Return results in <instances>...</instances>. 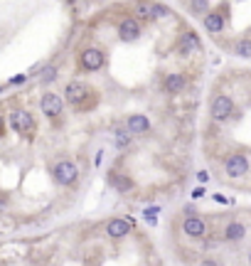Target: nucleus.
I'll use <instances>...</instances> for the list:
<instances>
[{"instance_id":"1","label":"nucleus","mask_w":251,"mask_h":266,"mask_svg":"<svg viewBox=\"0 0 251 266\" xmlns=\"http://www.w3.org/2000/svg\"><path fill=\"white\" fill-rule=\"evenodd\" d=\"M209 113H212L214 121H227V119H232V113H234V101H232V96H227V94L214 96V99H212V106H209Z\"/></svg>"},{"instance_id":"2","label":"nucleus","mask_w":251,"mask_h":266,"mask_svg":"<svg viewBox=\"0 0 251 266\" xmlns=\"http://www.w3.org/2000/svg\"><path fill=\"white\" fill-rule=\"evenodd\" d=\"M52 177L57 180V185H71V182H77L79 177V168L71 163V160H59L54 168H52Z\"/></svg>"},{"instance_id":"3","label":"nucleus","mask_w":251,"mask_h":266,"mask_svg":"<svg viewBox=\"0 0 251 266\" xmlns=\"http://www.w3.org/2000/svg\"><path fill=\"white\" fill-rule=\"evenodd\" d=\"M224 173H227L229 177H241V175H246V173H249V160H246V156H244V153H232V156L227 158V163H224Z\"/></svg>"},{"instance_id":"4","label":"nucleus","mask_w":251,"mask_h":266,"mask_svg":"<svg viewBox=\"0 0 251 266\" xmlns=\"http://www.w3.org/2000/svg\"><path fill=\"white\" fill-rule=\"evenodd\" d=\"M89 94H91V91H89V87H86L84 82H69L67 89H64V101L74 104V106H82Z\"/></svg>"},{"instance_id":"5","label":"nucleus","mask_w":251,"mask_h":266,"mask_svg":"<svg viewBox=\"0 0 251 266\" xmlns=\"http://www.w3.org/2000/svg\"><path fill=\"white\" fill-rule=\"evenodd\" d=\"M133 10H135V15H140V18H165V15H167V8H165V5L151 3V0H135Z\"/></svg>"},{"instance_id":"6","label":"nucleus","mask_w":251,"mask_h":266,"mask_svg":"<svg viewBox=\"0 0 251 266\" xmlns=\"http://www.w3.org/2000/svg\"><path fill=\"white\" fill-rule=\"evenodd\" d=\"M62 106H64V99H62L59 94H54V91H47V94L42 96V101H40L42 113H45V116H50V119L59 116V113H62Z\"/></svg>"},{"instance_id":"7","label":"nucleus","mask_w":251,"mask_h":266,"mask_svg":"<svg viewBox=\"0 0 251 266\" xmlns=\"http://www.w3.org/2000/svg\"><path fill=\"white\" fill-rule=\"evenodd\" d=\"M183 232H185L187 237H192V239H200V237L207 234V224H204L202 217H197V214H187L185 222H183Z\"/></svg>"},{"instance_id":"8","label":"nucleus","mask_w":251,"mask_h":266,"mask_svg":"<svg viewBox=\"0 0 251 266\" xmlns=\"http://www.w3.org/2000/svg\"><path fill=\"white\" fill-rule=\"evenodd\" d=\"M10 126L17 133H32L34 131V119H32L30 111H15L10 116Z\"/></svg>"},{"instance_id":"9","label":"nucleus","mask_w":251,"mask_h":266,"mask_svg":"<svg viewBox=\"0 0 251 266\" xmlns=\"http://www.w3.org/2000/svg\"><path fill=\"white\" fill-rule=\"evenodd\" d=\"M79 62H82V67H84L86 71H96V69H101V67H103V52H101V50H96V47H89V50H84V52H82Z\"/></svg>"},{"instance_id":"10","label":"nucleus","mask_w":251,"mask_h":266,"mask_svg":"<svg viewBox=\"0 0 251 266\" xmlns=\"http://www.w3.org/2000/svg\"><path fill=\"white\" fill-rule=\"evenodd\" d=\"M126 131L131 136H143V133H148L151 131V121L148 116H143V113H133V116L126 119Z\"/></svg>"},{"instance_id":"11","label":"nucleus","mask_w":251,"mask_h":266,"mask_svg":"<svg viewBox=\"0 0 251 266\" xmlns=\"http://www.w3.org/2000/svg\"><path fill=\"white\" fill-rule=\"evenodd\" d=\"M131 232V219H111V222H106V234H109L111 239H123L126 234Z\"/></svg>"},{"instance_id":"12","label":"nucleus","mask_w":251,"mask_h":266,"mask_svg":"<svg viewBox=\"0 0 251 266\" xmlns=\"http://www.w3.org/2000/svg\"><path fill=\"white\" fill-rule=\"evenodd\" d=\"M118 35H121V40H123V42H133V40H138L140 25L135 22V18H126V20L118 25Z\"/></svg>"},{"instance_id":"13","label":"nucleus","mask_w":251,"mask_h":266,"mask_svg":"<svg viewBox=\"0 0 251 266\" xmlns=\"http://www.w3.org/2000/svg\"><path fill=\"white\" fill-rule=\"evenodd\" d=\"M204 30L212 32V35L222 32V30H224V15H222L219 10H209V13H204Z\"/></svg>"},{"instance_id":"14","label":"nucleus","mask_w":251,"mask_h":266,"mask_svg":"<svg viewBox=\"0 0 251 266\" xmlns=\"http://www.w3.org/2000/svg\"><path fill=\"white\" fill-rule=\"evenodd\" d=\"M177 50H180L183 57L192 54L195 50H200V37H197L195 32H185V35L180 37V45H177Z\"/></svg>"},{"instance_id":"15","label":"nucleus","mask_w":251,"mask_h":266,"mask_svg":"<svg viewBox=\"0 0 251 266\" xmlns=\"http://www.w3.org/2000/svg\"><path fill=\"white\" fill-rule=\"evenodd\" d=\"M163 89H165V94H180L183 89H185V77L183 74H167L165 77V82H163Z\"/></svg>"},{"instance_id":"16","label":"nucleus","mask_w":251,"mask_h":266,"mask_svg":"<svg viewBox=\"0 0 251 266\" xmlns=\"http://www.w3.org/2000/svg\"><path fill=\"white\" fill-rule=\"evenodd\" d=\"M246 237V227L241 222H229L227 230H224V239L227 242H241Z\"/></svg>"},{"instance_id":"17","label":"nucleus","mask_w":251,"mask_h":266,"mask_svg":"<svg viewBox=\"0 0 251 266\" xmlns=\"http://www.w3.org/2000/svg\"><path fill=\"white\" fill-rule=\"evenodd\" d=\"M111 185L118 190V193H133V187H135V182H133L128 175H123V173L114 175V177H111Z\"/></svg>"},{"instance_id":"18","label":"nucleus","mask_w":251,"mask_h":266,"mask_svg":"<svg viewBox=\"0 0 251 266\" xmlns=\"http://www.w3.org/2000/svg\"><path fill=\"white\" fill-rule=\"evenodd\" d=\"M234 54L244 57V59H251V37H244V40L234 42Z\"/></svg>"},{"instance_id":"19","label":"nucleus","mask_w":251,"mask_h":266,"mask_svg":"<svg viewBox=\"0 0 251 266\" xmlns=\"http://www.w3.org/2000/svg\"><path fill=\"white\" fill-rule=\"evenodd\" d=\"M131 133L126 131V128H116L114 131V143H116V148H128L131 145Z\"/></svg>"},{"instance_id":"20","label":"nucleus","mask_w":251,"mask_h":266,"mask_svg":"<svg viewBox=\"0 0 251 266\" xmlns=\"http://www.w3.org/2000/svg\"><path fill=\"white\" fill-rule=\"evenodd\" d=\"M190 10H192L195 15L209 13V0H190Z\"/></svg>"},{"instance_id":"21","label":"nucleus","mask_w":251,"mask_h":266,"mask_svg":"<svg viewBox=\"0 0 251 266\" xmlns=\"http://www.w3.org/2000/svg\"><path fill=\"white\" fill-rule=\"evenodd\" d=\"M158 212H160V207L155 205V207H146V210H143V214H146V219L151 222V224H155L158 222Z\"/></svg>"},{"instance_id":"22","label":"nucleus","mask_w":251,"mask_h":266,"mask_svg":"<svg viewBox=\"0 0 251 266\" xmlns=\"http://www.w3.org/2000/svg\"><path fill=\"white\" fill-rule=\"evenodd\" d=\"M54 74H57V67H47V69L42 71V77H40V82H42V84L52 82V79H54Z\"/></svg>"},{"instance_id":"23","label":"nucleus","mask_w":251,"mask_h":266,"mask_svg":"<svg viewBox=\"0 0 251 266\" xmlns=\"http://www.w3.org/2000/svg\"><path fill=\"white\" fill-rule=\"evenodd\" d=\"M202 195H204V187H195L192 190V200H200Z\"/></svg>"},{"instance_id":"24","label":"nucleus","mask_w":251,"mask_h":266,"mask_svg":"<svg viewBox=\"0 0 251 266\" xmlns=\"http://www.w3.org/2000/svg\"><path fill=\"white\" fill-rule=\"evenodd\" d=\"M25 79H27L25 74H17V77H13V79H10V84H22Z\"/></svg>"},{"instance_id":"25","label":"nucleus","mask_w":251,"mask_h":266,"mask_svg":"<svg viewBox=\"0 0 251 266\" xmlns=\"http://www.w3.org/2000/svg\"><path fill=\"white\" fill-rule=\"evenodd\" d=\"M197 180H200V182H207V180H209V173L200 170V173H197Z\"/></svg>"},{"instance_id":"26","label":"nucleus","mask_w":251,"mask_h":266,"mask_svg":"<svg viewBox=\"0 0 251 266\" xmlns=\"http://www.w3.org/2000/svg\"><path fill=\"white\" fill-rule=\"evenodd\" d=\"M200 266H219V264H217V261H214V259H204V261H202Z\"/></svg>"},{"instance_id":"27","label":"nucleus","mask_w":251,"mask_h":266,"mask_svg":"<svg viewBox=\"0 0 251 266\" xmlns=\"http://www.w3.org/2000/svg\"><path fill=\"white\" fill-rule=\"evenodd\" d=\"M249 264H251V251H249Z\"/></svg>"},{"instance_id":"28","label":"nucleus","mask_w":251,"mask_h":266,"mask_svg":"<svg viewBox=\"0 0 251 266\" xmlns=\"http://www.w3.org/2000/svg\"><path fill=\"white\" fill-rule=\"evenodd\" d=\"M0 91H3V87H0Z\"/></svg>"}]
</instances>
